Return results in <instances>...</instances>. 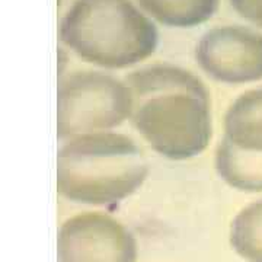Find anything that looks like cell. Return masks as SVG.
Returning <instances> with one entry per match:
<instances>
[{
    "label": "cell",
    "instance_id": "obj_7",
    "mask_svg": "<svg viewBox=\"0 0 262 262\" xmlns=\"http://www.w3.org/2000/svg\"><path fill=\"white\" fill-rule=\"evenodd\" d=\"M223 140L237 149L262 151V88L241 94L227 108Z\"/></svg>",
    "mask_w": 262,
    "mask_h": 262
},
{
    "label": "cell",
    "instance_id": "obj_3",
    "mask_svg": "<svg viewBox=\"0 0 262 262\" xmlns=\"http://www.w3.org/2000/svg\"><path fill=\"white\" fill-rule=\"evenodd\" d=\"M58 37L79 58L108 70L140 64L159 42L151 18L131 0H75Z\"/></svg>",
    "mask_w": 262,
    "mask_h": 262
},
{
    "label": "cell",
    "instance_id": "obj_10",
    "mask_svg": "<svg viewBox=\"0 0 262 262\" xmlns=\"http://www.w3.org/2000/svg\"><path fill=\"white\" fill-rule=\"evenodd\" d=\"M230 245L248 262H262V200L242 208L230 226Z\"/></svg>",
    "mask_w": 262,
    "mask_h": 262
},
{
    "label": "cell",
    "instance_id": "obj_6",
    "mask_svg": "<svg viewBox=\"0 0 262 262\" xmlns=\"http://www.w3.org/2000/svg\"><path fill=\"white\" fill-rule=\"evenodd\" d=\"M195 60L201 70L226 84L262 80V34L242 25L208 29L198 41Z\"/></svg>",
    "mask_w": 262,
    "mask_h": 262
},
{
    "label": "cell",
    "instance_id": "obj_11",
    "mask_svg": "<svg viewBox=\"0 0 262 262\" xmlns=\"http://www.w3.org/2000/svg\"><path fill=\"white\" fill-rule=\"evenodd\" d=\"M242 18L262 28V0H229Z\"/></svg>",
    "mask_w": 262,
    "mask_h": 262
},
{
    "label": "cell",
    "instance_id": "obj_9",
    "mask_svg": "<svg viewBox=\"0 0 262 262\" xmlns=\"http://www.w3.org/2000/svg\"><path fill=\"white\" fill-rule=\"evenodd\" d=\"M149 18L170 28H195L219 10L220 0H136Z\"/></svg>",
    "mask_w": 262,
    "mask_h": 262
},
{
    "label": "cell",
    "instance_id": "obj_2",
    "mask_svg": "<svg viewBox=\"0 0 262 262\" xmlns=\"http://www.w3.org/2000/svg\"><path fill=\"white\" fill-rule=\"evenodd\" d=\"M147 177V159L122 133L72 137L57 151V191L73 203L115 206L137 192Z\"/></svg>",
    "mask_w": 262,
    "mask_h": 262
},
{
    "label": "cell",
    "instance_id": "obj_8",
    "mask_svg": "<svg viewBox=\"0 0 262 262\" xmlns=\"http://www.w3.org/2000/svg\"><path fill=\"white\" fill-rule=\"evenodd\" d=\"M217 175L242 192H262V151L237 149L220 140L214 155Z\"/></svg>",
    "mask_w": 262,
    "mask_h": 262
},
{
    "label": "cell",
    "instance_id": "obj_5",
    "mask_svg": "<svg viewBox=\"0 0 262 262\" xmlns=\"http://www.w3.org/2000/svg\"><path fill=\"white\" fill-rule=\"evenodd\" d=\"M57 253L58 262H136L137 242L113 215L86 211L61 225Z\"/></svg>",
    "mask_w": 262,
    "mask_h": 262
},
{
    "label": "cell",
    "instance_id": "obj_4",
    "mask_svg": "<svg viewBox=\"0 0 262 262\" xmlns=\"http://www.w3.org/2000/svg\"><path fill=\"white\" fill-rule=\"evenodd\" d=\"M133 95L125 80L101 70H76L60 77L57 137L61 141L114 131L130 121Z\"/></svg>",
    "mask_w": 262,
    "mask_h": 262
},
{
    "label": "cell",
    "instance_id": "obj_1",
    "mask_svg": "<svg viewBox=\"0 0 262 262\" xmlns=\"http://www.w3.org/2000/svg\"><path fill=\"white\" fill-rule=\"evenodd\" d=\"M133 95V127L162 158L175 162L203 155L213 139L211 95L184 67L158 63L125 76Z\"/></svg>",
    "mask_w": 262,
    "mask_h": 262
}]
</instances>
